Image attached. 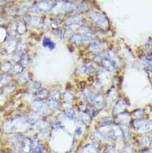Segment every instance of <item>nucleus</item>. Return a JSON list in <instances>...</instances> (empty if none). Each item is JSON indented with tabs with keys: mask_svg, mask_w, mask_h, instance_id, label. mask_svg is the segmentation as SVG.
<instances>
[{
	"mask_svg": "<svg viewBox=\"0 0 152 153\" xmlns=\"http://www.w3.org/2000/svg\"><path fill=\"white\" fill-rule=\"evenodd\" d=\"M88 16L95 25L101 28H106L109 25V22L107 17L99 12L90 11L88 13Z\"/></svg>",
	"mask_w": 152,
	"mask_h": 153,
	"instance_id": "f257e3e1",
	"label": "nucleus"
},
{
	"mask_svg": "<svg viewBox=\"0 0 152 153\" xmlns=\"http://www.w3.org/2000/svg\"><path fill=\"white\" fill-rule=\"evenodd\" d=\"M77 33L79 34L82 37L84 42L90 40L93 38L94 35V33L92 31V30L86 27H82L79 28Z\"/></svg>",
	"mask_w": 152,
	"mask_h": 153,
	"instance_id": "f03ea898",
	"label": "nucleus"
},
{
	"mask_svg": "<svg viewBox=\"0 0 152 153\" xmlns=\"http://www.w3.org/2000/svg\"><path fill=\"white\" fill-rule=\"evenodd\" d=\"M102 67L109 71H114L116 70L117 65L113 61L108 58H104L101 60Z\"/></svg>",
	"mask_w": 152,
	"mask_h": 153,
	"instance_id": "7ed1b4c3",
	"label": "nucleus"
},
{
	"mask_svg": "<svg viewBox=\"0 0 152 153\" xmlns=\"http://www.w3.org/2000/svg\"><path fill=\"white\" fill-rule=\"evenodd\" d=\"M151 130H152V121L150 120H144L143 125L141 126V128H139V130L138 132L143 134H145L151 132Z\"/></svg>",
	"mask_w": 152,
	"mask_h": 153,
	"instance_id": "20e7f679",
	"label": "nucleus"
},
{
	"mask_svg": "<svg viewBox=\"0 0 152 153\" xmlns=\"http://www.w3.org/2000/svg\"><path fill=\"white\" fill-rule=\"evenodd\" d=\"M151 139L150 138L149 136L144 135L140 138V139L138 140V145L140 147H143L142 148L149 147L151 145Z\"/></svg>",
	"mask_w": 152,
	"mask_h": 153,
	"instance_id": "39448f33",
	"label": "nucleus"
},
{
	"mask_svg": "<svg viewBox=\"0 0 152 153\" xmlns=\"http://www.w3.org/2000/svg\"><path fill=\"white\" fill-rule=\"evenodd\" d=\"M89 51L92 53H98L102 51L103 49V45L101 43L95 42L93 43L90 44L89 47Z\"/></svg>",
	"mask_w": 152,
	"mask_h": 153,
	"instance_id": "423d86ee",
	"label": "nucleus"
},
{
	"mask_svg": "<svg viewBox=\"0 0 152 153\" xmlns=\"http://www.w3.org/2000/svg\"><path fill=\"white\" fill-rule=\"evenodd\" d=\"M71 41L77 46L82 45L83 43H84L82 37L78 33L74 34L71 37Z\"/></svg>",
	"mask_w": 152,
	"mask_h": 153,
	"instance_id": "0eeeda50",
	"label": "nucleus"
},
{
	"mask_svg": "<svg viewBox=\"0 0 152 153\" xmlns=\"http://www.w3.org/2000/svg\"><path fill=\"white\" fill-rule=\"evenodd\" d=\"M92 101L96 107H101L103 105L104 99L101 94H96L94 96Z\"/></svg>",
	"mask_w": 152,
	"mask_h": 153,
	"instance_id": "6e6552de",
	"label": "nucleus"
},
{
	"mask_svg": "<svg viewBox=\"0 0 152 153\" xmlns=\"http://www.w3.org/2000/svg\"><path fill=\"white\" fill-rule=\"evenodd\" d=\"M120 128L121 130V132H122L123 138L126 140H129L130 138V132L128 127L126 125H122V126L120 127Z\"/></svg>",
	"mask_w": 152,
	"mask_h": 153,
	"instance_id": "1a4fd4ad",
	"label": "nucleus"
},
{
	"mask_svg": "<svg viewBox=\"0 0 152 153\" xmlns=\"http://www.w3.org/2000/svg\"><path fill=\"white\" fill-rule=\"evenodd\" d=\"M80 21V17H79L78 16H72L71 17H69L67 19V21H66V24L67 25H73V24L78 23Z\"/></svg>",
	"mask_w": 152,
	"mask_h": 153,
	"instance_id": "9d476101",
	"label": "nucleus"
},
{
	"mask_svg": "<svg viewBox=\"0 0 152 153\" xmlns=\"http://www.w3.org/2000/svg\"><path fill=\"white\" fill-rule=\"evenodd\" d=\"M42 45L44 47H48L50 48V49H53L55 47V43L53 41H52L50 39L44 37L43 40V42H42Z\"/></svg>",
	"mask_w": 152,
	"mask_h": 153,
	"instance_id": "9b49d317",
	"label": "nucleus"
},
{
	"mask_svg": "<svg viewBox=\"0 0 152 153\" xmlns=\"http://www.w3.org/2000/svg\"><path fill=\"white\" fill-rule=\"evenodd\" d=\"M108 55L110 57V59L113 61V62L117 65V62H119V58L117 55V54L115 53L112 50H109L108 51Z\"/></svg>",
	"mask_w": 152,
	"mask_h": 153,
	"instance_id": "f8f14e48",
	"label": "nucleus"
},
{
	"mask_svg": "<svg viewBox=\"0 0 152 153\" xmlns=\"http://www.w3.org/2000/svg\"><path fill=\"white\" fill-rule=\"evenodd\" d=\"M104 153H117L115 146L112 144H107L104 148Z\"/></svg>",
	"mask_w": 152,
	"mask_h": 153,
	"instance_id": "ddd939ff",
	"label": "nucleus"
},
{
	"mask_svg": "<svg viewBox=\"0 0 152 153\" xmlns=\"http://www.w3.org/2000/svg\"><path fill=\"white\" fill-rule=\"evenodd\" d=\"M64 100L66 103L70 104L73 100V95L70 92H66L64 96Z\"/></svg>",
	"mask_w": 152,
	"mask_h": 153,
	"instance_id": "4468645a",
	"label": "nucleus"
},
{
	"mask_svg": "<svg viewBox=\"0 0 152 153\" xmlns=\"http://www.w3.org/2000/svg\"><path fill=\"white\" fill-rule=\"evenodd\" d=\"M125 103L123 100H119L114 107V112H116L119 110H121L123 108H125Z\"/></svg>",
	"mask_w": 152,
	"mask_h": 153,
	"instance_id": "2eb2a0df",
	"label": "nucleus"
},
{
	"mask_svg": "<svg viewBox=\"0 0 152 153\" xmlns=\"http://www.w3.org/2000/svg\"><path fill=\"white\" fill-rule=\"evenodd\" d=\"M65 114L67 116V117L71 120H72L75 117V112L73 109L68 108L65 110Z\"/></svg>",
	"mask_w": 152,
	"mask_h": 153,
	"instance_id": "dca6fc26",
	"label": "nucleus"
},
{
	"mask_svg": "<svg viewBox=\"0 0 152 153\" xmlns=\"http://www.w3.org/2000/svg\"><path fill=\"white\" fill-rule=\"evenodd\" d=\"M41 87V84L38 82H35V81H33L31 82H30L28 88L30 90H38Z\"/></svg>",
	"mask_w": 152,
	"mask_h": 153,
	"instance_id": "f3484780",
	"label": "nucleus"
},
{
	"mask_svg": "<svg viewBox=\"0 0 152 153\" xmlns=\"http://www.w3.org/2000/svg\"><path fill=\"white\" fill-rule=\"evenodd\" d=\"M117 153H135V152L133 148L127 146L121 149Z\"/></svg>",
	"mask_w": 152,
	"mask_h": 153,
	"instance_id": "a211bd4d",
	"label": "nucleus"
},
{
	"mask_svg": "<svg viewBox=\"0 0 152 153\" xmlns=\"http://www.w3.org/2000/svg\"><path fill=\"white\" fill-rule=\"evenodd\" d=\"M23 70V67L22 65H21L20 64H16L15 65L13 66L12 67V70H13V72H15V73H20Z\"/></svg>",
	"mask_w": 152,
	"mask_h": 153,
	"instance_id": "6ab92c4d",
	"label": "nucleus"
},
{
	"mask_svg": "<svg viewBox=\"0 0 152 153\" xmlns=\"http://www.w3.org/2000/svg\"><path fill=\"white\" fill-rule=\"evenodd\" d=\"M47 91L46 90H41L38 93H37V97L38 99H39L40 100L44 99V98L47 97Z\"/></svg>",
	"mask_w": 152,
	"mask_h": 153,
	"instance_id": "aec40b11",
	"label": "nucleus"
},
{
	"mask_svg": "<svg viewBox=\"0 0 152 153\" xmlns=\"http://www.w3.org/2000/svg\"><path fill=\"white\" fill-rule=\"evenodd\" d=\"M133 114L137 118H141V117L143 115L144 111L141 109H138L134 111V112H133Z\"/></svg>",
	"mask_w": 152,
	"mask_h": 153,
	"instance_id": "412c9836",
	"label": "nucleus"
},
{
	"mask_svg": "<svg viewBox=\"0 0 152 153\" xmlns=\"http://www.w3.org/2000/svg\"><path fill=\"white\" fill-rule=\"evenodd\" d=\"M84 94H85V96H86V97L88 98V99H91L92 100L94 95L93 94V93L90 90H87V89L85 90H84Z\"/></svg>",
	"mask_w": 152,
	"mask_h": 153,
	"instance_id": "4be33fe9",
	"label": "nucleus"
},
{
	"mask_svg": "<svg viewBox=\"0 0 152 153\" xmlns=\"http://www.w3.org/2000/svg\"><path fill=\"white\" fill-rule=\"evenodd\" d=\"M59 96H60V93L58 91H54L52 92V93L50 94V97L55 100H58Z\"/></svg>",
	"mask_w": 152,
	"mask_h": 153,
	"instance_id": "5701e85b",
	"label": "nucleus"
},
{
	"mask_svg": "<svg viewBox=\"0 0 152 153\" xmlns=\"http://www.w3.org/2000/svg\"><path fill=\"white\" fill-rule=\"evenodd\" d=\"M139 153H152V147L149 146V147L142 148Z\"/></svg>",
	"mask_w": 152,
	"mask_h": 153,
	"instance_id": "b1692460",
	"label": "nucleus"
},
{
	"mask_svg": "<svg viewBox=\"0 0 152 153\" xmlns=\"http://www.w3.org/2000/svg\"><path fill=\"white\" fill-rule=\"evenodd\" d=\"M79 72H80L81 74H84V73L87 72V67L86 65H82V66L80 67L79 68Z\"/></svg>",
	"mask_w": 152,
	"mask_h": 153,
	"instance_id": "393cba45",
	"label": "nucleus"
},
{
	"mask_svg": "<svg viewBox=\"0 0 152 153\" xmlns=\"http://www.w3.org/2000/svg\"><path fill=\"white\" fill-rule=\"evenodd\" d=\"M27 80V79L26 78V75H22L19 77V84H22L23 83H25Z\"/></svg>",
	"mask_w": 152,
	"mask_h": 153,
	"instance_id": "a878e982",
	"label": "nucleus"
},
{
	"mask_svg": "<svg viewBox=\"0 0 152 153\" xmlns=\"http://www.w3.org/2000/svg\"><path fill=\"white\" fill-rule=\"evenodd\" d=\"M146 62H147V64L148 65V67L149 68V69L151 70V71L152 72V59H147Z\"/></svg>",
	"mask_w": 152,
	"mask_h": 153,
	"instance_id": "bb28decb",
	"label": "nucleus"
},
{
	"mask_svg": "<svg viewBox=\"0 0 152 153\" xmlns=\"http://www.w3.org/2000/svg\"><path fill=\"white\" fill-rule=\"evenodd\" d=\"M76 134H78V135H80L82 134V129L80 128H77V129L76 130Z\"/></svg>",
	"mask_w": 152,
	"mask_h": 153,
	"instance_id": "cd10ccee",
	"label": "nucleus"
},
{
	"mask_svg": "<svg viewBox=\"0 0 152 153\" xmlns=\"http://www.w3.org/2000/svg\"><path fill=\"white\" fill-rule=\"evenodd\" d=\"M151 147H152V138H151V145H150Z\"/></svg>",
	"mask_w": 152,
	"mask_h": 153,
	"instance_id": "c85d7f7f",
	"label": "nucleus"
},
{
	"mask_svg": "<svg viewBox=\"0 0 152 153\" xmlns=\"http://www.w3.org/2000/svg\"><path fill=\"white\" fill-rule=\"evenodd\" d=\"M151 118H152V111L151 112Z\"/></svg>",
	"mask_w": 152,
	"mask_h": 153,
	"instance_id": "c756f323",
	"label": "nucleus"
}]
</instances>
